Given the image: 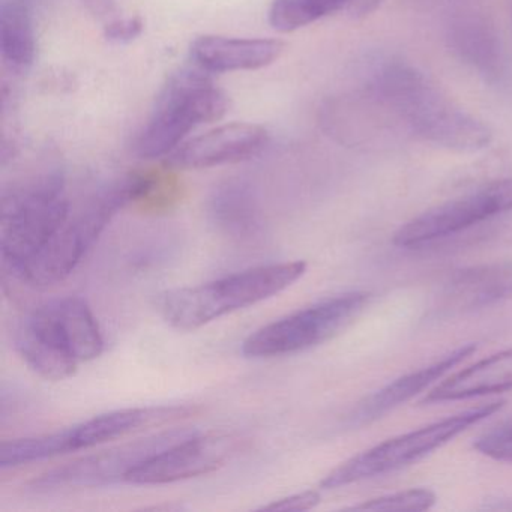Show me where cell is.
I'll return each mask as SVG.
<instances>
[{
	"label": "cell",
	"instance_id": "obj_1",
	"mask_svg": "<svg viewBox=\"0 0 512 512\" xmlns=\"http://www.w3.org/2000/svg\"><path fill=\"white\" fill-rule=\"evenodd\" d=\"M368 91L392 110L415 136L457 152H476L490 145V128L461 109L421 71L403 62L374 68Z\"/></svg>",
	"mask_w": 512,
	"mask_h": 512
},
{
	"label": "cell",
	"instance_id": "obj_2",
	"mask_svg": "<svg viewBox=\"0 0 512 512\" xmlns=\"http://www.w3.org/2000/svg\"><path fill=\"white\" fill-rule=\"evenodd\" d=\"M14 341L20 358L35 374L59 382L97 356L101 331L91 307L71 296L47 302L28 314Z\"/></svg>",
	"mask_w": 512,
	"mask_h": 512
},
{
	"label": "cell",
	"instance_id": "obj_3",
	"mask_svg": "<svg viewBox=\"0 0 512 512\" xmlns=\"http://www.w3.org/2000/svg\"><path fill=\"white\" fill-rule=\"evenodd\" d=\"M305 271V262L275 263L200 286L170 290L158 299V311L173 328L196 331L220 317L284 292Z\"/></svg>",
	"mask_w": 512,
	"mask_h": 512
},
{
	"label": "cell",
	"instance_id": "obj_4",
	"mask_svg": "<svg viewBox=\"0 0 512 512\" xmlns=\"http://www.w3.org/2000/svg\"><path fill=\"white\" fill-rule=\"evenodd\" d=\"M226 92L214 76L191 62L170 74L136 142L143 160L169 157L200 125L220 121L229 112Z\"/></svg>",
	"mask_w": 512,
	"mask_h": 512
},
{
	"label": "cell",
	"instance_id": "obj_5",
	"mask_svg": "<svg viewBox=\"0 0 512 512\" xmlns=\"http://www.w3.org/2000/svg\"><path fill=\"white\" fill-rule=\"evenodd\" d=\"M149 190L151 178L145 175H128L104 188L85 208L70 215L64 226L14 275L38 289L61 283L82 262L86 251L118 211L145 197Z\"/></svg>",
	"mask_w": 512,
	"mask_h": 512
},
{
	"label": "cell",
	"instance_id": "obj_6",
	"mask_svg": "<svg viewBox=\"0 0 512 512\" xmlns=\"http://www.w3.org/2000/svg\"><path fill=\"white\" fill-rule=\"evenodd\" d=\"M70 215V200L61 173H47L4 191L0 200V248L10 271H19Z\"/></svg>",
	"mask_w": 512,
	"mask_h": 512
},
{
	"label": "cell",
	"instance_id": "obj_7",
	"mask_svg": "<svg viewBox=\"0 0 512 512\" xmlns=\"http://www.w3.org/2000/svg\"><path fill=\"white\" fill-rule=\"evenodd\" d=\"M502 406L503 401L482 404V406L464 410L458 415L440 419L427 427L385 440V442L379 443V445L373 446V448L367 449L335 467L320 482V487L328 488V490L346 487L355 482L403 469L436 449L442 448L467 428L479 424L488 416L496 413L497 410L502 409Z\"/></svg>",
	"mask_w": 512,
	"mask_h": 512
},
{
	"label": "cell",
	"instance_id": "obj_8",
	"mask_svg": "<svg viewBox=\"0 0 512 512\" xmlns=\"http://www.w3.org/2000/svg\"><path fill=\"white\" fill-rule=\"evenodd\" d=\"M188 413L190 410L181 406L134 407L104 413L55 433L2 443L0 467L13 469L68 452L94 448L143 427L176 421Z\"/></svg>",
	"mask_w": 512,
	"mask_h": 512
},
{
	"label": "cell",
	"instance_id": "obj_9",
	"mask_svg": "<svg viewBox=\"0 0 512 512\" xmlns=\"http://www.w3.org/2000/svg\"><path fill=\"white\" fill-rule=\"evenodd\" d=\"M371 295L349 292L317 302L257 329L242 344L247 358L295 355L343 332L367 308Z\"/></svg>",
	"mask_w": 512,
	"mask_h": 512
},
{
	"label": "cell",
	"instance_id": "obj_10",
	"mask_svg": "<svg viewBox=\"0 0 512 512\" xmlns=\"http://www.w3.org/2000/svg\"><path fill=\"white\" fill-rule=\"evenodd\" d=\"M196 433L197 430L193 428H175L100 454L89 455L35 479L32 488L35 491H53L106 487L116 482H125L128 473L143 461Z\"/></svg>",
	"mask_w": 512,
	"mask_h": 512
},
{
	"label": "cell",
	"instance_id": "obj_11",
	"mask_svg": "<svg viewBox=\"0 0 512 512\" xmlns=\"http://www.w3.org/2000/svg\"><path fill=\"white\" fill-rule=\"evenodd\" d=\"M508 211H512V179L491 182L413 218L397 230L394 244L401 248L422 247Z\"/></svg>",
	"mask_w": 512,
	"mask_h": 512
},
{
	"label": "cell",
	"instance_id": "obj_12",
	"mask_svg": "<svg viewBox=\"0 0 512 512\" xmlns=\"http://www.w3.org/2000/svg\"><path fill=\"white\" fill-rule=\"evenodd\" d=\"M236 440L229 434L197 431L193 436L163 449L128 473L125 482L161 485L206 475L224 466L235 452Z\"/></svg>",
	"mask_w": 512,
	"mask_h": 512
},
{
	"label": "cell",
	"instance_id": "obj_13",
	"mask_svg": "<svg viewBox=\"0 0 512 512\" xmlns=\"http://www.w3.org/2000/svg\"><path fill=\"white\" fill-rule=\"evenodd\" d=\"M269 139L262 125L233 122L185 140L167 157V164L182 170L238 164L262 154Z\"/></svg>",
	"mask_w": 512,
	"mask_h": 512
},
{
	"label": "cell",
	"instance_id": "obj_14",
	"mask_svg": "<svg viewBox=\"0 0 512 512\" xmlns=\"http://www.w3.org/2000/svg\"><path fill=\"white\" fill-rule=\"evenodd\" d=\"M284 49L283 41L271 38L202 35L190 44V62L212 76L257 71L275 64Z\"/></svg>",
	"mask_w": 512,
	"mask_h": 512
},
{
	"label": "cell",
	"instance_id": "obj_15",
	"mask_svg": "<svg viewBox=\"0 0 512 512\" xmlns=\"http://www.w3.org/2000/svg\"><path fill=\"white\" fill-rule=\"evenodd\" d=\"M512 298V262H494L454 272L443 284L437 310L464 314Z\"/></svg>",
	"mask_w": 512,
	"mask_h": 512
},
{
	"label": "cell",
	"instance_id": "obj_16",
	"mask_svg": "<svg viewBox=\"0 0 512 512\" xmlns=\"http://www.w3.org/2000/svg\"><path fill=\"white\" fill-rule=\"evenodd\" d=\"M475 350V344L458 347L440 358L439 361L388 383L379 391L359 401L358 406L350 412L347 424L350 427H359V425L370 424V422L382 418L383 415L412 400L419 392L427 389L431 383L445 376L449 370L464 361L467 356L472 355Z\"/></svg>",
	"mask_w": 512,
	"mask_h": 512
},
{
	"label": "cell",
	"instance_id": "obj_17",
	"mask_svg": "<svg viewBox=\"0 0 512 512\" xmlns=\"http://www.w3.org/2000/svg\"><path fill=\"white\" fill-rule=\"evenodd\" d=\"M512 389V349L494 353L443 380L422 403L467 400Z\"/></svg>",
	"mask_w": 512,
	"mask_h": 512
},
{
	"label": "cell",
	"instance_id": "obj_18",
	"mask_svg": "<svg viewBox=\"0 0 512 512\" xmlns=\"http://www.w3.org/2000/svg\"><path fill=\"white\" fill-rule=\"evenodd\" d=\"M0 53L14 73H26L35 64L37 34L29 0H0Z\"/></svg>",
	"mask_w": 512,
	"mask_h": 512
},
{
	"label": "cell",
	"instance_id": "obj_19",
	"mask_svg": "<svg viewBox=\"0 0 512 512\" xmlns=\"http://www.w3.org/2000/svg\"><path fill=\"white\" fill-rule=\"evenodd\" d=\"M212 223L230 236L248 238L259 230V209L253 188L244 181L218 185L208 203Z\"/></svg>",
	"mask_w": 512,
	"mask_h": 512
},
{
	"label": "cell",
	"instance_id": "obj_20",
	"mask_svg": "<svg viewBox=\"0 0 512 512\" xmlns=\"http://www.w3.org/2000/svg\"><path fill=\"white\" fill-rule=\"evenodd\" d=\"M353 0H272L269 25L280 34H292L338 11L349 10Z\"/></svg>",
	"mask_w": 512,
	"mask_h": 512
},
{
	"label": "cell",
	"instance_id": "obj_21",
	"mask_svg": "<svg viewBox=\"0 0 512 512\" xmlns=\"http://www.w3.org/2000/svg\"><path fill=\"white\" fill-rule=\"evenodd\" d=\"M455 41H457V50L464 59L476 65L484 73L496 76L499 70L500 52L490 32L485 31L482 26L469 23L458 29Z\"/></svg>",
	"mask_w": 512,
	"mask_h": 512
},
{
	"label": "cell",
	"instance_id": "obj_22",
	"mask_svg": "<svg viewBox=\"0 0 512 512\" xmlns=\"http://www.w3.org/2000/svg\"><path fill=\"white\" fill-rule=\"evenodd\" d=\"M436 503V494L428 488H410L398 493L376 497L361 505L353 506L356 511L419 512L427 511Z\"/></svg>",
	"mask_w": 512,
	"mask_h": 512
},
{
	"label": "cell",
	"instance_id": "obj_23",
	"mask_svg": "<svg viewBox=\"0 0 512 512\" xmlns=\"http://www.w3.org/2000/svg\"><path fill=\"white\" fill-rule=\"evenodd\" d=\"M473 446L485 457L512 463V425H503L482 434Z\"/></svg>",
	"mask_w": 512,
	"mask_h": 512
},
{
	"label": "cell",
	"instance_id": "obj_24",
	"mask_svg": "<svg viewBox=\"0 0 512 512\" xmlns=\"http://www.w3.org/2000/svg\"><path fill=\"white\" fill-rule=\"evenodd\" d=\"M143 29L142 17L113 20L104 28V38L113 44H130L143 34Z\"/></svg>",
	"mask_w": 512,
	"mask_h": 512
},
{
	"label": "cell",
	"instance_id": "obj_25",
	"mask_svg": "<svg viewBox=\"0 0 512 512\" xmlns=\"http://www.w3.org/2000/svg\"><path fill=\"white\" fill-rule=\"evenodd\" d=\"M319 502L320 494L317 491L310 490L275 500V502L262 506L260 509H263V511H308V509L319 505Z\"/></svg>",
	"mask_w": 512,
	"mask_h": 512
},
{
	"label": "cell",
	"instance_id": "obj_26",
	"mask_svg": "<svg viewBox=\"0 0 512 512\" xmlns=\"http://www.w3.org/2000/svg\"><path fill=\"white\" fill-rule=\"evenodd\" d=\"M380 4V0H353L352 5L349 7V11L352 14H368L373 11L377 5Z\"/></svg>",
	"mask_w": 512,
	"mask_h": 512
},
{
	"label": "cell",
	"instance_id": "obj_27",
	"mask_svg": "<svg viewBox=\"0 0 512 512\" xmlns=\"http://www.w3.org/2000/svg\"><path fill=\"white\" fill-rule=\"evenodd\" d=\"M29 2H32V0H29Z\"/></svg>",
	"mask_w": 512,
	"mask_h": 512
}]
</instances>
